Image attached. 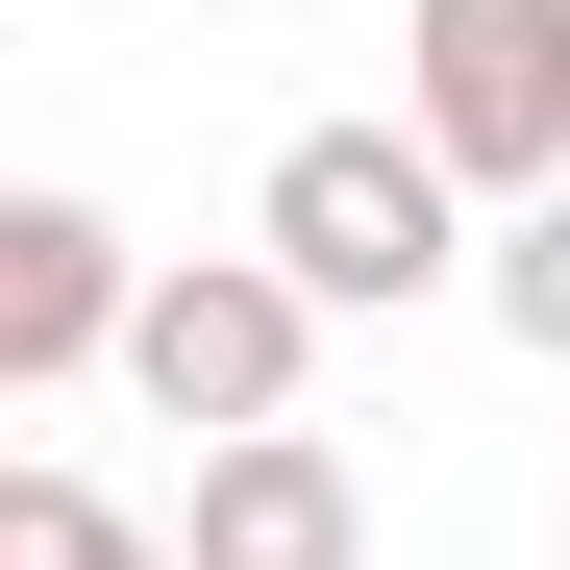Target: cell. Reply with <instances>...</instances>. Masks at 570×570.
<instances>
[{
	"label": "cell",
	"mask_w": 570,
	"mask_h": 570,
	"mask_svg": "<svg viewBox=\"0 0 570 570\" xmlns=\"http://www.w3.org/2000/svg\"><path fill=\"white\" fill-rule=\"evenodd\" d=\"M248 248L298 273L323 323H422V298H471L497 199H471L422 125H298V149H273V199H248Z\"/></svg>",
	"instance_id": "obj_1"
},
{
	"label": "cell",
	"mask_w": 570,
	"mask_h": 570,
	"mask_svg": "<svg viewBox=\"0 0 570 570\" xmlns=\"http://www.w3.org/2000/svg\"><path fill=\"white\" fill-rule=\"evenodd\" d=\"M397 125L471 199H570V0H397Z\"/></svg>",
	"instance_id": "obj_2"
},
{
	"label": "cell",
	"mask_w": 570,
	"mask_h": 570,
	"mask_svg": "<svg viewBox=\"0 0 570 570\" xmlns=\"http://www.w3.org/2000/svg\"><path fill=\"white\" fill-rule=\"evenodd\" d=\"M298 372H323V298L273 248H174L149 273V323H125V397L174 446H248V422H298Z\"/></svg>",
	"instance_id": "obj_3"
},
{
	"label": "cell",
	"mask_w": 570,
	"mask_h": 570,
	"mask_svg": "<svg viewBox=\"0 0 570 570\" xmlns=\"http://www.w3.org/2000/svg\"><path fill=\"white\" fill-rule=\"evenodd\" d=\"M149 323V248L100 199H0V397H75V372H125Z\"/></svg>",
	"instance_id": "obj_4"
},
{
	"label": "cell",
	"mask_w": 570,
	"mask_h": 570,
	"mask_svg": "<svg viewBox=\"0 0 570 570\" xmlns=\"http://www.w3.org/2000/svg\"><path fill=\"white\" fill-rule=\"evenodd\" d=\"M174 570H372V471L323 422H248V446H199V497H174Z\"/></svg>",
	"instance_id": "obj_5"
},
{
	"label": "cell",
	"mask_w": 570,
	"mask_h": 570,
	"mask_svg": "<svg viewBox=\"0 0 570 570\" xmlns=\"http://www.w3.org/2000/svg\"><path fill=\"white\" fill-rule=\"evenodd\" d=\"M471 298H497V347H546V372H570V199H497Z\"/></svg>",
	"instance_id": "obj_6"
},
{
	"label": "cell",
	"mask_w": 570,
	"mask_h": 570,
	"mask_svg": "<svg viewBox=\"0 0 570 570\" xmlns=\"http://www.w3.org/2000/svg\"><path fill=\"white\" fill-rule=\"evenodd\" d=\"M0 570H174L149 521H100L75 471H0Z\"/></svg>",
	"instance_id": "obj_7"
}]
</instances>
